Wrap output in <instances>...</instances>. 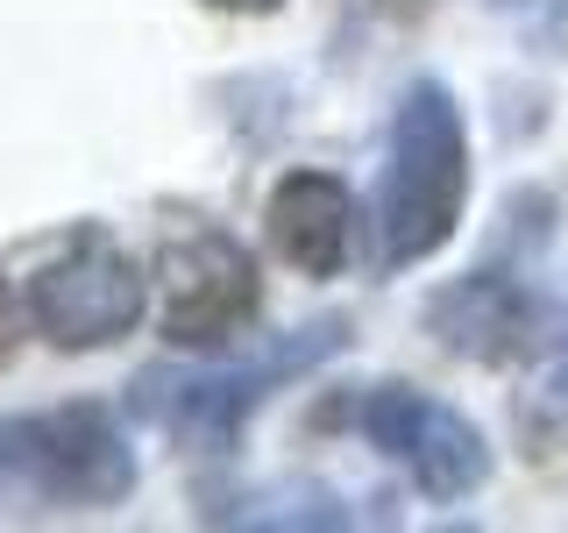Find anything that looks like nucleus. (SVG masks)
I'll list each match as a JSON object with an SVG mask.
<instances>
[{"instance_id": "obj_1", "label": "nucleus", "mask_w": 568, "mask_h": 533, "mask_svg": "<svg viewBox=\"0 0 568 533\" xmlns=\"http://www.w3.org/2000/svg\"><path fill=\"white\" fill-rule=\"evenodd\" d=\"M469 207V129L440 79H413L390 114L384 185H377V257L384 271H413L455 242Z\"/></svg>"}, {"instance_id": "obj_2", "label": "nucleus", "mask_w": 568, "mask_h": 533, "mask_svg": "<svg viewBox=\"0 0 568 533\" xmlns=\"http://www.w3.org/2000/svg\"><path fill=\"white\" fill-rule=\"evenodd\" d=\"M342 342H348L342 320H313V328L277 334V342L263 349V355H248V363H221V370H171V363H156V370H142V378H135L129 405L150 426H164L171 441H185V449L227 455L242 441L248 413H256L277 384L306 378V370L327 363Z\"/></svg>"}, {"instance_id": "obj_3", "label": "nucleus", "mask_w": 568, "mask_h": 533, "mask_svg": "<svg viewBox=\"0 0 568 533\" xmlns=\"http://www.w3.org/2000/svg\"><path fill=\"white\" fill-rule=\"evenodd\" d=\"M0 476H14L50 505L100 512L135 491V449L100 399H79V405H50V413L0 420Z\"/></svg>"}, {"instance_id": "obj_4", "label": "nucleus", "mask_w": 568, "mask_h": 533, "mask_svg": "<svg viewBox=\"0 0 568 533\" xmlns=\"http://www.w3.org/2000/svg\"><path fill=\"white\" fill-rule=\"evenodd\" d=\"M29 320L50 349H106L142 320V271L106 228L85 221L29 271Z\"/></svg>"}, {"instance_id": "obj_5", "label": "nucleus", "mask_w": 568, "mask_h": 533, "mask_svg": "<svg viewBox=\"0 0 568 533\" xmlns=\"http://www.w3.org/2000/svg\"><path fill=\"white\" fill-rule=\"evenodd\" d=\"M348 426L377 455L398 462L434 505H455V497L490 484V441L476 434L448 399H434V391H419V384H369L363 399L348 405Z\"/></svg>"}, {"instance_id": "obj_6", "label": "nucleus", "mask_w": 568, "mask_h": 533, "mask_svg": "<svg viewBox=\"0 0 568 533\" xmlns=\"http://www.w3.org/2000/svg\"><path fill=\"white\" fill-rule=\"evenodd\" d=\"M156 299H164V342L221 349L256 320L263 278H256V257L227 228L192 221L185 235L156 249Z\"/></svg>"}, {"instance_id": "obj_7", "label": "nucleus", "mask_w": 568, "mask_h": 533, "mask_svg": "<svg viewBox=\"0 0 568 533\" xmlns=\"http://www.w3.org/2000/svg\"><path fill=\"white\" fill-rule=\"evenodd\" d=\"M426 334L469 363H519L547 334V299L511 271H469L426 299Z\"/></svg>"}, {"instance_id": "obj_8", "label": "nucleus", "mask_w": 568, "mask_h": 533, "mask_svg": "<svg viewBox=\"0 0 568 533\" xmlns=\"http://www.w3.org/2000/svg\"><path fill=\"white\" fill-rule=\"evenodd\" d=\"M263 228L298 278H342L355 249V200L334 171H284L271 185Z\"/></svg>"}, {"instance_id": "obj_9", "label": "nucleus", "mask_w": 568, "mask_h": 533, "mask_svg": "<svg viewBox=\"0 0 568 533\" xmlns=\"http://www.w3.org/2000/svg\"><path fill=\"white\" fill-rule=\"evenodd\" d=\"M540 405H547V413H555V420L568 426V342H561L555 370H547V384H540Z\"/></svg>"}, {"instance_id": "obj_10", "label": "nucleus", "mask_w": 568, "mask_h": 533, "mask_svg": "<svg viewBox=\"0 0 568 533\" xmlns=\"http://www.w3.org/2000/svg\"><path fill=\"white\" fill-rule=\"evenodd\" d=\"M14 355V292H8V278H0V363Z\"/></svg>"}, {"instance_id": "obj_11", "label": "nucleus", "mask_w": 568, "mask_h": 533, "mask_svg": "<svg viewBox=\"0 0 568 533\" xmlns=\"http://www.w3.org/2000/svg\"><path fill=\"white\" fill-rule=\"evenodd\" d=\"M213 14H277L284 0H206Z\"/></svg>"}]
</instances>
